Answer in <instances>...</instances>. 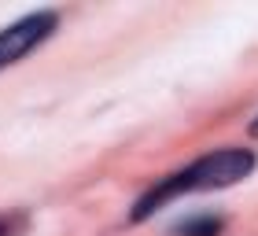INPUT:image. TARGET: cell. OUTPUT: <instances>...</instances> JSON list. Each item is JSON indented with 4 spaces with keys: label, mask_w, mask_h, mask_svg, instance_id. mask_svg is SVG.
Instances as JSON below:
<instances>
[{
    "label": "cell",
    "mask_w": 258,
    "mask_h": 236,
    "mask_svg": "<svg viewBox=\"0 0 258 236\" xmlns=\"http://www.w3.org/2000/svg\"><path fill=\"white\" fill-rule=\"evenodd\" d=\"M258 166V155L251 148H225V151H210V155L196 159L192 166H184L170 177H159V185H151L144 196L133 203L129 210V221L140 225V221L155 218L166 203L192 192H218V188H232L240 181H247Z\"/></svg>",
    "instance_id": "cell-1"
},
{
    "label": "cell",
    "mask_w": 258,
    "mask_h": 236,
    "mask_svg": "<svg viewBox=\"0 0 258 236\" xmlns=\"http://www.w3.org/2000/svg\"><path fill=\"white\" fill-rule=\"evenodd\" d=\"M59 30V11H30V15L15 19L11 26L0 30V70L22 63L33 48H41L52 33Z\"/></svg>",
    "instance_id": "cell-2"
},
{
    "label": "cell",
    "mask_w": 258,
    "mask_h": 236,
    "mask_svg": "<svg viewBox=\"0 0 258 236\" xmlns=\"http://www.w3.org/2000/svg\"><path fill=\"white\" fill-rule=\"evenodd\" d=\"M221 229H225V221L218 214H196L188 221H181L173 229V236H221Z\"/></svg>",
    "instance_id": "cell-3"
},
{
    "label": "cell",
    "mask_w": 258,
    "mask_h": 236,
    "mask_svg": "<svg viewBox=\"0 0 258 236\" xmlns=\"http://www.w3.org/2000/svg\"><path fill=\"white\" fill-rule=\"evenodd\" d=\"M15 232V225H11V218H0V236H11Z\"/></svg>",
    "instance_id": "cell-4"
},
{
    "label": "cell",
    "mask_w": 258,
    "mask_h": 236,
    "mask_svg": "<svg viewBox=\"0 0 258 236\" xmlns=\"http://www.w3.org/2000/svg\"><path fill=\"white\" fill-rule=\"evenodd\" d=\"M251 137L258 140V118H254V122H251Z\"/></svg>",
    "instance_id": "cell-5"
}]
</instances>
